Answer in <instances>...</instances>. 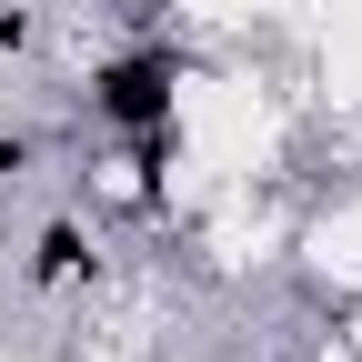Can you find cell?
I'll return each instance as SVG.
<instances>
[{
  "label": "cell",
  "mask_w": 362,
  "mask_h": 362,
  "mask_svg": "<svg viewBox=\"0 0 362 362\" xmlns=\"http://www.w3.org/2000/svg\"><path fill=\"white\" fill-rule=\"evenodd\" d=\"M171 81H181V51H131L90 81V111L111 131H171Z\"/></svg>",
  "instance_id": "1"
},
{
  "label": "cell",
  "mask_w": 362,
  "mask_h": 362,
  "mask_svg": "<svg viewBox=\"0 0 362 362\" xmlns=\"http://www.w3.org/2000/svg\"><path fill=\"white\" fill-rule=\"evenodd\" d=\"M81 232H71V221H51V232H40V252H30V282H71V272H81Z\"/></svg>",
  "instance_id": "2"
},
{
  "label": "cell",
  "mask_w": 362,
  "mask_h": 362,
  "mask_svg": "<svg viewBox=\"0 0 362 362\" xmlns=\"http://www.w3.org/2000/svg\"><path fill=\"white\" fill-rule=\"evenodd\" d=\"M21 40H30V21H21V11H0V51H21Z\"/></svg>",
  "instance_id": "3"
}]
</instances>
